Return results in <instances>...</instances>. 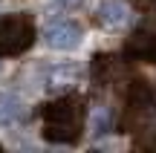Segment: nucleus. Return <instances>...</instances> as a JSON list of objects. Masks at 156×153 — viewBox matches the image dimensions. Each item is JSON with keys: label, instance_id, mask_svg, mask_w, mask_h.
Segmentation results:
<instances>
[{"label": "nucleus", "instance_id": "1a4fd4ad", "mask_svg": "<svg viewBox=\"0 0 156 153\" xmlns=\"http://www.w3.org/2000/svg\"><path fill=\"white\" fill-rule=\"evenodd\" d=\"M93 133H95V136L110 133V110H107V107H98L93 113Z\"/></svg>", "mask_w": 156, "mask_h": 153}, {"label": "nucleus", "instance_id": "7ed1b4c3", "mask_svg": "<svg viewBox=\"0 0 156 153\" xmlns=\"http://www.w3.org/2000/svg\"><path fill=\"white\" fill-rule=\"evenodd\" d=\"M44 40L49 49H58V52H69V49H78L84 40V29L78 26L75 20H58V23H49L44 29Z\"/></svg>", "mask_w": 156, "mask_h": 153}, {"label": "nucleus", "instance_id": "20e7f679", "mask_svg": "<svg viewBox=\"0 0 156 153\" xmlns=\"http://www.w3.org/2000/svg\"><path fill=\"white\" fill-rule=\"evenodd\" d=\"M130 58H145V61H156V12L147 15L133 32V38L124 46Z\"/></svg>", "mask_w": 156, "mask_h": 153}, {"label": "nucleus", "instance_id": "f257e3e1", "mask_svg": "<svg viewBox=\"0 0 156 153\" xmlns=\"http://www.w3.org/2000/svg\"><path fill=\"white\" fill-rule=\"evenodd\" d=\"M44 139L52 144H75L84 133L87 110L78 96H61L55 101L44 104Z\"/></svg>", "mask_w": 156, "mask_h": 153}, {"label": "nucleus", "instance_id": "f03ea898", "mask_svg": "<svg viewBox=\"0 0 156 153\" xmlns=\"http://www.w3.org/2000/svg\"><path fill=\"white\" fill-rule=\"evenodd\" d=\"M32 43H35V23L29 15L0 17V58L23 55Z\"/></svg>", "mask_w": 156, "mask_h": 153}, {"label": "nucleus", "instance_id": "423d86ee", "mask_svg": "<svg viewBox=\"0 0 156 153\" xmlns=\"http://www.w3.org/2000/svg\"><path fill=\"white\" fill-rule=\"evenodd\" d=\"M130 6L124 0H101L98 12H95V20L101 23L104 29H124L130 23Z\"/></svg>", "mask_w": 156, "mask_h": 153}, {"label": "nucleus", "instance_id": "6e6552de", "mask_svg": "<svg viewBox=\"0 0 156 153\" xmlns=\"http://www.w3.org/2000/svg\"><path fill=\"white\" fill-rule=\"evenodd\" d=\"M113 75H116V61H113L110 55H98L93 61V78L98 81V84H107Z\"/></svg>", "mask_w": 156, "mask_h": 153}, {"label": "nucleus", "instance_id": "9b49d317", "mask_svg": "<svg viewBox=\"0 0 156 153\" xmlns=\"http://www.w3.org/2000/svg\"><path fill=\"white\" fill-rule=\"evenodd\" d=\"M139 3H147V0H139Z\"/></svg>", "mask_w": 156, "mask_h": 153}, {"label": "nucleus", "instance_id": "39448f33", "mask_svg": "<svg viewBox=\"0 0 156 153\" xmlns=\"http://www.w3.org/2000/svg\"><path fill=\"white\" fill-rule=\"evenodd\" d=\"M81 81V67L78 64H61V67H49L44 75V90L46 92H69Z\"/></svg>", "mask_w": 156, "mask_h": 153}, {"label": "nucleus", "instance_id": "9d476101", "mask_svg": "<svg viewBox=\"0 0 156 153\" xmlns=\"http://www.w3.org/2000/svg\"><path fill=\"white\" fill-rule=\"evenodd\" d=\"M52 3H55L58 9H64V12H73V9H78V6L84 3V0H52Z\"/></svg>", "mask_w": 156, "mask_h": 153}, {"label": "nucleus", "instance_id": "0eeeda50", "mask_svg": "<svg viewBox=\"0 0 156 153\" xmlns=\"http://www.w3.org/2000/svg\"><path fill=\"white\" fill-rule=\"evenodd\" d=\"M26 121V104L15 92H0V127H15Z\"/></svg>", "mask_w": 156, "mask_h": 153}]
</instances>
